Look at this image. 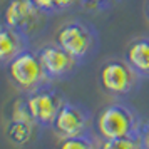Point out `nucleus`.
I'll use <instances>...</instances> for the list:
<instances>
[{"label": "nucleus", "instance_id": "4468645a", "mask_svg": "<svg viewBox=\"0 0 149 149\" xmlns=\"http://www.w3.org/2000/svg\"><path fill=\"white\" fill-rule=\"evenodd\" d=\"M10 121H22V122H32L37 124L34 121V117L30 114V111L27 107V101H25V94L22 97H17L12 102V111H10Z\"/></svg>", "mask_w": 149, "mask_h": 149}, {"label": "nucleus", "instance_id": "0eeeda50", "mask_svg": "<svg viewBox=\"0 0 149 149\" xmlns=\"http://www.w3.org/2000/svg\"><path fill=\"white\" fill-rule=\"evenodd\" d=\"M50 129L57 137H70L91 132L94 131V117L86 106L67 99L59 109Z\"/></svg>", "mask_w": 149, "mask_h": 149}, {"label": "nucleus", "instance_id": "f8f14e48", "mask_svg": "<svg viewBox=\"0 0 149 149\" xmlns=\"http://www.w3.org/2000/svg\"><path fill=\"white\" fill-rule=\"evenodd\" d=\"M101 141V137L94 131H91V132L70 136V137H61L55 149H99Z\"/></svg>", "mask_w": 149, "mask_h": 149}, {"label": "nucleus", "instance_id": "2eb2a0df", "mask_svg": "<svg viewBox=\"0 0 149 149\" xmlns=\"http://www.w3.org/2000/svg\"><path fill=\"white\" fill-rule=\"evenodd\" d=\"M121 0H82V8L89 12H107L116 7Z\"/></svg>", "mask_w": 149, "mask_h": 149}, {"label": "nucleus", "instance_id": "a211bd4d", "mask_svg": "<svg viewBox=\"0 0 149 149\" xmlns=\"http://www.w3.org/2000/svg\"><path fill=\"white\" fill-rule=\"evenodd\" d=\"M141 137H142V142H144V148H149V122L148 121H144V124H142Z\"/></svg>", "mask_w": 149, "mask_h": 149}, {"label": "nucleus", "instance_id": "39448f33", "mask_svg": "<svg viewBox=\"0 0 149 149\" xmlns=\"http://www.w3.org/2000/svg\"><path fill=\"white\" fill-rule=\"evenodd\" d=\"M5 72L12 86L22 94H29L50 82L44 72L37 50H32L30 47L15 55L5 65Z\"/></svg>", "mask_w": 149, "mask_h": 149}, {"label": "nucleus", "instance_id": "ddd939ff", "mask_svg": "<svg viewBox=\"0 0 149 149\" xmlns=\"http://www.w3.org/2000/svg\"><path fill=\"white\" fill-rule=\"evenodd\" d=\"M99 149H146L141 136L132 137H117V139H102Z\"/></svg>", "mask_w": 149, "mask_h": 149}, {"label": "nucleus", "instance_id": "9b49d317", "mask_svg": "<svg viewBox=\"0 0 149 149\" xmlns=\"http://www.w3.org/2000/svg\"><path fill=\"white\" fill-rule=\"evenodd\" d=\"M39 124H32V122H22V121H10L8 119L7 126H5V137L12 142L14 146H29L39 136L40 131Z\"/></svg>", "mask_w": 149, "mask_h": 149}, {"label": "nucleus", "instance_id": "9d476101", "mask_svg": "<svg viewBox=\"0 0 149 149\" xmlns=\"http://www.w3.org/2000/svg\"><path fill=\"white\" fill-rule=\"evenodd\" d=\"M29 37L0 22V65L5 67L15 55L29 47Z\"/></svg>", "mask_w": 149, "mask_h": 149}, {"label": "nucleus", "instance_id": "aec40b11", "mask_svg": "<svg viewBox=\"0 0 149 149\" xmlns=\"http://www.w3.org/2000/svg\"><path fill=\"white\" fill-rule=\"evenodd\" d=\"M146 149H149V148H146Z\"/></svg>", "mask_w": 149, "mask_h": 149}, {"label": "nucleus", "instance_id": "dca6fc26", "mask_svg": "<svg viewBox=\"0 0 149 149\" xmlns=\"http://www.w3.org/2000/svg\"><path fill=\"white\" fill-rule=\"evenodd\" d=\"M52 5H54L55 14H59V12H67L70 8L81 7L82 0H52Z\"/></svg>", "mask_w": 149, "mask_h": 149}, {"label": "nucleus", "instance_id": "f3484780", "mask_svg": "<svg viewBox=\"0 0 149 149\" xmlns=\"http://www.w3.org/2000/svg\"><path fill=\"white\" fill-rule=\"evenodd\" d=\"M37 7L40 8V10H44V12H47V14H55L54 10V5H52V0H32Z\"/></svg>", "mask_w": 149, "mask_h": 149}, {"label": "nucleus", "instance_id": "20e7f679", "mask_svg": "<svg viewBox=\"0 0 149 149\" xmlns=\"http://www.w3.org/2000/svg\"><path fill=\"white\" fill-rule=\"evenodd\" d=\"M49 15L32 0H7L2 8L0 22L7 27L19 30L30 40L40 35L49 24Z\"/></svg>", "mask_w": 149, "mask_h": 149}, {"label": "nucleus", "instance_id": "f03ea898", "mask_svg": "<svg viewBox=\"0 0 149 149\" xmlns=\"http://www.w3.org/2000/svg\"><path fill=\"white\" fill-rule=\"evenodd\" d=\"M97 82L104 94L111 97H127L139 89L142 79L122 57H111L101 64L97 70Z\"/></svg>", "mask_w": 149, "mask_h": 149}, {"label": "nucleus", "instance_id": "f257e3e1", "mask_svg": "<svg viewBox=\"0 0 149 149\" xmlns=\"http://www.w3.org/2000/svg\"><path fill=\"white\" fill-rule=\"evenodd\" d=\"M144 119L134 107L122 101L106 104L94 117V132L101 139H117L141 136Z\"/></svg>", "mask_w": 149, "mask_h": 149}, {"label": "nucleus", "instance_id": "6e6552de", "mask_svg": "<svg viewBox=\"0 0 149 149\" xmlns=\"http://www.w3.org/2000/svg\"><path fill=\"white\" fill-rule=\"evenodd\" d=\"M37 54L42 62L44 72L50 82L65 81L69 77H72L82 65L79 59H75L74 55L67 52L64 47H61L57 42L42 45L37 50Z\"/></svg>", "mask_w": 149, "mask_h": 149}, {"label": "nucleus", "instance_id": "423d86ee", "mask_svg": "<svg viewBox=\"0 0 149 149\" xmlns=\"http://www.w3.org/2000/svg\"><path fill=\"white\" fill-rule=\"evenodd\" d=\"M25 101H27V107L34 121L44 129L52 126L59 109L67 101V97L59 87H55L52 82H49L45 86L25 94Z\"/></svg>", "mask_w": 149, "mask_h": 149}, {"label": "nucleus", "instance_id": "7ed1b4c3", "mask_svg": "<svg viewBox=\"0 0 149 149\" xmlns=\"http://www.w3.org/2000/svg\"><path fill=\"white\" fill-rule=\"evenodd\" d=\"M54 42L84 64L99 50V34L94 25L84 20H69L55 30Z\"/></svg>", "mask_w": 149, "mask_h": 149}, {"label": "nucleus", "instance_id": "1a4fd4ad", "mask_svg": "<svg viewBox=\"0 0 149 149\" xmlns=\"http://www.w3.org/2000/svg\"><path fill=\"white\" fill-rule=\"evenodd\" d=\"M124 59L136 74L144 79H149V35L136 37L124 49Z\"/></svg>", "mask_w": 149, "mask_h": 149}, {"label": "nucleus", "instance_id": "6ab92c4d", "mask_svg": "<svg viewBox=\"0 0 149 149\" xmlns=\"http://www.w3.org/2000/svg\"><path fill=\"white\" fill-rule=\"evenodd\" d=\"M144 15L149 22V0H144Z\"/></svg>", "mask_w": 149, "mask_h": 149}]
</instances>
